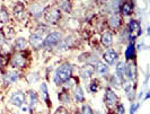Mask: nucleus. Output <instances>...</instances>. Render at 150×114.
Here are the masks:
<instances>
[{
  "mask_svg": "<svg viewBox=\"0 0 150 114\" xmlns=\"http://www.w3.org/2000/svg\"><path fill=\"white\" fill-rule=\"evenodd\" d=\"M125 110H124V106L123 104H119L117 105V109H116V113L117 114H124Z\"/></svg>",
  "mask_w": 150,
  "mask_h": 114,
  "instance_id": "c756f323",
  "label": "nucleus"
},
{
  "mask_svg": "<svg viewBox=\"0 0 150 114\" xmlns=\"http://www.w3.org/2000/svg\"><path fill=\"white\" fill-rule=\"evenodd\" d=\"M44 18L48 23L54 24L61 18V13L56 7H50V8L44 10Z\"/></svg>",
  "mask_w": 150,
  "mask_h": 114,
  "instance_id": "f03ea898",
  "label": "nucleus"
},
{
  "mask_svg": "<svg viewBox=\"0 0 150 114\" xmlns=\"http://www.w3.org/2000/svg\"><path fill=\"white\" fill-rule=\"evenodd\" d=\"M75 99L78 103H79V102H84V99H85V95H84V92H82L81 86H78V85H77V87H76Z\"/></svg>",
  "mask_w": 150,
  "mask_h": 114,
  "instance_id": "f3484780",
  "label": "nucleus"
},
{
  "mask_svg": "<svg viewBox=\"0 0 150 114\" xmlns=\"http://www.w3.org/2000/svg\"><path fill=\"white\" fill-rule=\"evenodd\" d=\"M28 98H29V103H28V105H29V107L31 109H34L35 106H36V104H38V95H36V93L33 91H31L29 93H28Z\"/></svg>",
  "mask_w": 150,
  "mask_h": 114,
  "instance_id": "2eb2a0df",
  "label": "nucleus"
},
{
  "mask_svg": "<svg viewBox=\"0 0 150 114\" xmlns=\"http://www.w3.org/2000/svg\"><path fill=\"white\" fill-rule=\"evenodd\" d=\"M71 75H72V66L70 63H63L56 69L53 80L56 85H62L64 81L71 78Z\"/></svg>",
  "mask_w": 150,
  "mask_h": 114,
  "instance_id": "f257e3e1",
  "label": "nucleus"
},
{
  "mask_svg": "<svg viewBox=\"0 0 150 114\" xmlns=\"http://www.w3.org/2000/svg\"><path fill=\"white\" fill-rule=\"evenodd\" d=\"M26 44H27V42L24 38H19L15 41V48L17 50H24L26 48Z\"/></svg>",
  "mask_w": 150,
  "mask_h": 114,
  "instance_id": "6ab92c4d",
  "label": "nucleus"
},
{
  "mask_svg": "<svg viewBox=\"0 0 150 114\" xmlns=\"http://www.w3.org/2000/svg\"><path fill=\"white\" fill-rule=\"evenodd\" d=\"M67 49H69V38L64 41H60V44L58 45V51H63Z\"/></svg>",
  "mask_w": 150,
  "mask_h": 114,
  "instance_id": "393cba45",
  "label": "nucleus"
},
{
  "mask_svg": "<svg viewBox=\"0 0 150 114\" xmlns=\"http://www.w3.org/2000/svg\"><path fill=\"white\" fill-rule=\"evenodd\" d=\"M59 99H60L62 103H70V97H69L68 94H64V93L59 94Z\"/></svg>",
  "mask_w": 150,
  "mask_h": 114,
  "instance_id": "cd10ccee",
  "label": "nucleus"
},
{
  "mask_svg": "<svg viewBox=\"0 0 150 114\" xmlns=\"http://www.w3.org/2000/svg\"><path fill=\"white\" fill-rule=\"evenodd\" d=\"M5 44V36H3V34L0 32V45H3Z\"/></svg>",
  "mask_w": 150,
  "mask_h": 114,
  "instance_id": "72a5a7b5",
  "label": "nucleus"
},
{
  "mask_svg": "<svg viewBox=\"0 0 150 114\" xmlns=\"http://www.w3.org/2000/svg\"><path fill=\"white\" fill-rule=\"evenodd\" d=\"M134 45L133 44H129V46L127 48V50H125V58L128 59V60H131L132 58L134 57Z\"/></svg>",
  "mask_w": 150,
  "mask_h": 114,
  "instance_id": "4be33fe9",
  "label": "nucleus"
},
{
  "mask_svg": "<svg viewBox=\"0 0 150 114\" xmlns=\"http://www.w3.org/2000/svg\"><path fill=\"white\" fill-rule=\"evenodd\" d=\"M124 75L128 77L129 80L134 79L137 76V68H135V64L134 63H128L127 66H124Z\"/></svg>",
  "mask_w": 150,
  "mask_h": 114,
  "instance_id": "1a4fd4ad",
  "label": "nucleus"
},
{
  "mask_svg": "<svg viewBox=\"0 0 150 114\" xmlns=\"http://www.w3.org/2000/svg\"><path fill=\"white\" fill-rule=\"evenodd\" d=\"M110 25L112 26L113 28H117L121 25V18L117 15H114L110 18Z\"/></svg>",
  "mask_w": 150,
  "mask_h": 114,
  "instance_id": "aec40b11",
  "label": "nucleus"
},
{
  "mask_svg": "<svg viewBox=\"0 0 150 114\" xmlns=\"http://www.w3.org/2000/svg\"><path fill=\"white\" fill-rule=\"evenodd\" d=\"M9 20V15L7 13L6 9H1L0 10V21L1 23H7Z\"/></svg>",
  "mask_w": 150,
  "mask_h": 114,
  "instance_id": "a878e982",
  "label": "nucleus"
},
{
  "mask_svg": "<svg viewBox=\"0 0 150 114\" xmlns=\"http://www.w3.org/2000/svg\"><path fill=\"white\" fill-rule=\"evenodd\" d=\"M25 57L20 53H16L11 58V66L14 68H23L25 66Z\"/></svg>",
  "mask_w": 150,
  "mask_h": 114,
  "instance_id": "0eeeda50",
  "label": "nucleus"
},
{
  "mask_svg": "<svg viewBox=\"0 0 150 114\" xmlns=\"http://www.w3.org/2000/svg\"><path fill=\"white\" fill-rule=\"evenodd\" d=\"M129 32H130V36H129V38L132 40V41H133V38L139 36V35L142 33L141 26H140L139 21H137V20H131V21L129 23Z\"/></svg>",
  "mask_w": 150,
  "mask_h": 114,
  "instance_id": "20e7f679",
  "label": "nucleus"
},
{
  "mask_svg": "<svg viewBox=\"0 0 150 114\" xmlns=\"http://www.w3.org/2000/svg\"><path fill=\"white\" fill-rule=\"evenodd\" d=\"M76 114H81V113H76Z\"/></svg>",
  "mask_w": 150,
  "mask_h": 114,
  "instance_id": "f704fd0d",
  "label": "nucleus"
},
{
  "mask_svg": "<svg viewBox=\"0 0 150 114\" xmlns=\"http://www.w3.org/2000/svg\"><path fill=\"white\" fill-rule=\"evenodd\" d=\"M42 11H43V8H42L40 5H34V6H32V14H34L35 16L41 15Z\"/></svg>",
  "mask_w": 150,
  "mask_h": 114,
  "instance_id": "bb28decb",
  "label": "nucleus"
},
{
  "mask_svg": "<svg viewBox=\"0 0 150 114\" xmlns=\"http://www.w3.org/2000/svg\"><path fill=\"white\" fill-rule=\"evenodd\" d=\"M103 59L105 60V62H107L108 64H114L117 59H119V56L117 53L114 51V50H107L104 54H103Z\"/></svg>",
  "mask_w": 150,
  "mask_h": 114,
  "instance_id": "6e6552de",
  "label": "nucleus"
},
{
  "mask_svg": "<svg viewBox=\"0 0 150 114\" xmlns=\"http://www.w3.org/2000/svg\"><path fill=\"white\" fill-rule=\"evenodd\" d=\"M102 43H103V45H104V46H110V45L113 43L112 34H111V33H108V32L104 33V34L102 35Z\"/></svg>",
  "mask_w": 150,
  "mask_h": 114,
  "instance_id": "ddd939ff",
  "label": "nucleus"
},
{
  "mask_svg": "<svg viewBox=\"0 0 150 114\" xmlns=\"http://www.w3.org/2000/svg\"><path fill=\"white\" fill-rule=\"evenodd\" d=\"M138 106H139V104H132L131 109H130V114H134L135 110L138 109Z\"/></svg>",
  "mask_w": 150,
  "mask_h": 114,
  "instance_id": "2f4dec72",
  "label": "nucleus"
},
{
  "mask_svg": "<svg viewBox=\"0 0 150 114\" xmlns=\"http://www.w3.org/2000/svg\"><path fill=\"white\" fill-rule=\"evenodd\" d=\"M59 7H60V9H62L63 11L70 13V10H71L70 0H60V1H59Z\"/></svg>",
  "mask_w": 150,
  "mask_h": 114,
  "instance_id": "dca6fc26",
  "label": "nucleus"
},
{
  "mask_svg": "<svg viewBox=\"0 0 150 114\" xmlns=\"http://www.w3.org/2000/svg\"><path fill=\"white\" fill-rule=\"evenodd\" d=\"M124 66L125 63L123 61H119L116 63V67H115V72H116V77L122 80L123 79V75H124Z\"/></svg>",
  "mask_w": 150,
  "mask_h": 114,
  "instance_id": "f8f14e48",
  "label": "nucleus"
},
{
  "mask_svg": "<svg viewBox=\"0 0 150 114\" xmlns=\"http://www.w3.org/2000/svg\"><path fill=\"white\" fill-rule=\"evenodd\" d=\"M43 41H44V38H42V35H40V34H32L31 35V38H29V43H31V45L34 48V49H40L42 45H43Z\"/></svg>",
  "mask_w": 150,
  "mask_h": 114,
  "instance_id": "9d476101",
  "label": "nucleus"
},
{
  "mask_svg": "<svg viewBox=\"0 0 150 114\" xmlns=\"http://www.w3.org/2000/svg\"><path fill=\"white\" fill-rule=\"evenodd\" d=\"M10 103L13 104V105H15V106H23V104L25 103V95H24V93L23 92H15V93H13L11 96H10Z\"/></svg>",
  "mask_w": 150,
  "mask_h": 114,
  "instance_id": "39448f33",
  "label": "nucleus"
},
{
  "mask_svg": "<svg viewBox=\"0 0 150 114\" xmlns=\"http://www.w3.org/2000/svg\"><path fill=\"white\" fill-rule=\"evenodd\" d=\"M96 72L99 75H106L108 74V67L103 62H98L96 66Z\"/></svg>",
  "mask_w": 150,
  "mask_h": 114,
  "instance_id": "4468645a",
  "label": "nucleus"
},
{
  "mask_svg": "<svg viewBox=\"0 0 150 114\" xmlns=\"http://www.w3.org/2000/svg\"><path fill=\"white\" fill-rule=\"evenodd\" d=\"M40 89H41V93H42V95L44 97V99H45L46 102H49V92H48V86H46V84L43 82V84L41 85Z\"/></svg>",
  "mask_w": 150,
  "mask_h": 114,
  "instance_id": "b1692460",
  "label": "nucleus"
},
{
  "mask_svg": "<svg viewBox=\"0 0 150 114\" xmlns=\"http://www.w3.org/2000/svg\"><path fill=\"white\" fill-rule=\"evenodd\" d=\"M121 10H122V14H123V15L129 16V15H131L132 14V10H133V5L130 3V2H125V3H123V6H122Z\"/></svg>",
  "mask_w": 150,
  "mask_h": 114,
  "instance_id": "a211bd4d",
  "label": "nucleus"
},
{
  "mask_svg": "<svg viewBox=\"0 0 150 114\" xmlns=\"http://www.w3.org/2000/svg\"><path fill=\"white\" fill-rule=\"evenodd\" d=\"M6 79L8 80V82H15L18 80V74L15 71H9L6 75Z\"/></svg>",
  "mask_w": 150,
  "mask_h": 114,
  "instance_id": "5701e85b",
  "label": "nucleus"
},
{
  "mask_svg": "<svg viewBox=\"0 0 150 114\" xmlns=\"http://www.w3.org/2000/svg\"><path fill=\"white\" fill-rule=\"evenodd\" d=\"M82 113L81 114H94V112L92 111V109H90V106L89 105H87V104H85L84 106H82Z\"/></svg>",
  "mask_w": 150,
  "mask_h": 114,
  "instance_id": "c85d7f7f",
  "label": "nucleus"
},
{
  "mask_svg": "<svg viewBox=\"0 0 150 114\" xmlns=\"http://www.w3.org/2000/svg\"><path fill=\"white\" fill-rule=\"evenodd\" d=\"M94 71L95 69L92 64H86L85 67L81 68V70H80V76H81V78L86 79V78H89V77L92 76V75L94 74Z\"/></svg>",
  "mask_w": 150,
  "mask_h": 114,
  "instance_id": "9b49d317",
  "label": "nucleus"
},
{
  "mask_svg": "<svg viewBox=\"0 0 150 114\" xmlns=\"http://www.w3.org/2000/svg\"><path fill=\"white\" fill-rule=\"evenodd\" d=\"M124 88H125V93L128 94L129 99L132 101V99H133V97H134V95H133V94H134V88L132 87L131 84H128V82L124 85Z\"/></svg>",
  "mask_w": 150,
  "mask_h": 114,
  "instance_id": "412c9836",
  "label": "nucleus"
},
{
  "mask_svg": "<svg viewBox=\"0 0 150 114\" xmlns=\"http://www.w3.org/2000/svg\"><path fill=\"white\" fill-rule=\"evenodd\" d=\"M60 41H61V33L53 32V33L49 34V35L45 38V40L43 41V45H44L45 48H53Z\"/></svg>",
  "mask_w": 150,
  "mask_h": 114,
  "instance_id": "7ed1b4c3",
  "label": "nucleus"
},
{
  "mask_svg": "<svg viewBox=\"0 0 150 114\" xmlns=\"http://www.w3.org/2000/svg\"><path fill=\"white\" fill-rule=\"evenodd\" d=\"M116 101H117V97L115 95L114 91H112L111 88H107L106 92H105V103L108 107H113L115 104H116Z\"/></svg>",
  "mask_w": 150,
  "mask_h": 114,
  "instance_id": "423d86ee",
  "label": "nucleus"
},
{
  "mask_svg": "<svg viewBox=\"0 0 150 114\" xmlns=\"http://www.w3.org/2000/svg\"><path fill=\"white\" fill-rule=\"evenodd\" d=\"M54 114H68V112H67V110L64 107H59Z\"/></svg>",
  "mask_w": 150,
  "mask_h": 114,
  "instance_id": "7c9ffc66",
  "label": "nucleus"
},
{
  "mask_svg": "<svg viewBox=\"0 0 150 114\" xmlns=\"http://www.w3.org/2000/svg\"><path fill=\"white\" fill-rule=\"evenodd\" d=\"M89 88H90V91H92L93 93L97 92V85H96V82H92L90 86H89Z\"/></svg>",
  "mask_w": 150,
  "mask_h": 114,
  "instance_id": "473e14b6",
  "label": "nucleus"
}]
</instances>
